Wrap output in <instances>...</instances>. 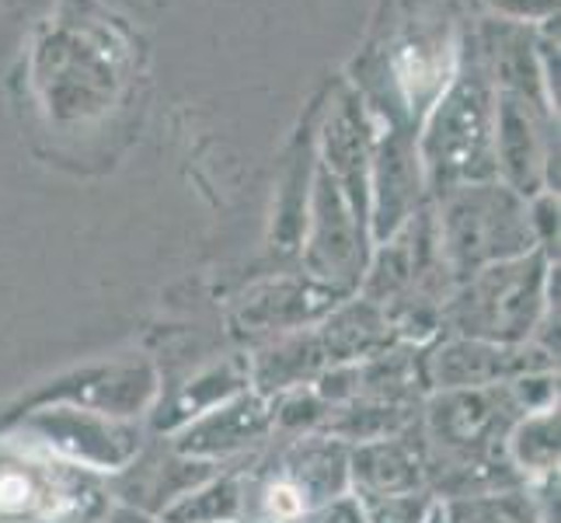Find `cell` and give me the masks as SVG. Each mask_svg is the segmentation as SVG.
Instances as JSON below:
<instances>
[{
    "mask_svg": "<svg viewBox=\"0 0 561 523\" xmlns=\"http://www.w3.org/2000/svg\"><path fill=\"white\" fill-rule=\"evenodd\" d=\"M108 478L0 433V523H105Z\"/></svg>",
    "mask_w": 561,
    "mask_h": 523,
    "instance_id": "cell-1",
    "label": "cell"
},
{
    "mask_svg": "<svg viewBox=\"0 0 561 523\" xmlns=\"http://www.w3.org/2000/svg\"><path fill=\"white\" fill-rule=\"evenodd\" d=\"M286 443L244 471V523H300L311 510L350 492V447L328 433L283 436Z\"/></svg>",
    "mask_w": 561,
    "mask_h": 523,
    "instance_id": "cell-2",
    "label": "cell"
},
{
    "mask_svg": "<svg viewBox=\"0 0 561 523\" xmlns=\"http://www.w3.org/2000/svg\"><path fill=\"white\" fill-rule=\"evenodd\" d=\"M548 280L537 259L481 269L463 294L443 307V336L485 342H534V332L558 300L548 297Z\"/></svg>",
    "mask_w": 561,
    "mask_h": 523,
    "instance_id": "cell-3",
    "label": "cell"
},
{
    "mask_svg": "<svg viewBox=\"0 0 561 523\" xmlns=\"http://www.w3.org/2000/svg\"><path fill=\"white\" fill-rule=\"evenodd\" d=\"M0 433H14L35 447L94 475H119L147 447L140 419H115L77 405H35V409L0 419Z\"/></svg>",
    "mask_w": 561,
    "mask_h": 523,
    "instance_id": "cell-4",
    "label": "cell"
},
{
    "mask_svg": "<svg viewBox=\"0 0 561 523\" xmlns=\"http://www.w3.org/2000/svg\"><path fill=\"white\" fill-rule=\"evenodd\" d=\"M558 371V356L534 342H485V339H460L439 336L425 345V384L433 391H471V387L510 384L527 374Z\"/></svg>",
    "mask_w": 561,
    "mask_h": 523,
    "instance_id": "cell-5",
    "label": "cell"
},
{
    "mask_svg": "<svg viewBox=\"0 0 561 523\" xmlns=\"http://www.w3.org/2000/svg\"><path fill=\"white\" fill-rule=\"evenodd\" d=\"M273 430L276 401L244 387L234 398L213 405L209 412L185 422L179 433H171L168 447L196 461L230 464L241 457H255L259 447L273 443Z\"/></svg>",
    "mask_w": 561,
    "mask_h": 523,
    "instance_id": "cell-6",
    "label": "cell"
},
{
    "mask_svg": "<svg viewBox=\"0 0 561 523\" xmlns=\"http://www.w3.org/2000/svg\"><path fill=\"white\" fill-rule=\"evenodd\" d=\"M158 371L150 363H112L43 387L18 412L35 409V405H77V409H91L115 419H144L158 401Z\"/></svg>",
    "mask_w": 561,
    "mask_h": 523,
    "instance_id": "cell-7",
    "label": "cell"
},
{
    "mask_svg": "<svg viewBox=\"0 0 561 523\" xmlns=\"http://www.w3.org/2000/svg\"><path fill=\"white\" fill-rule=\"evenodd\" d=\"M350 492L356 499L430 492L425 489V447L419 422L404 433L350 447Z\"/></svg>",
    "mask_w": 561,
    "mask_h": 523,
    "instance_id": "cell-8",
    "label": "cell"
},
{
    "mask_svg": "<svg viewBox=\"0 0 561 523\" xmlns=\"http://www.w3.org/2000/svg\"><path fill=\"white\" fill-rule=\"evenodd\" d=\"M339 289L324 283H279L251 294L238 311V332L244 336H286L311 328L339 307Z\"/></svg>",
    "mask_w": 561,
    "mask_h": 523,
    "instance_id": "cell-9",
    "label": "cell"
},
{
    "mask_svg": "<svg viewBox=\"0 0 561 523\" xmlns=\"http://www.w3.org/2000/svg\"><path fill=\"white\" fill-rule=\"evenodd\" d=\"M244 387H248V363H244V356L227 360L220 366H209V371H203L196 380H188L182 391L168 401V409H161L158 416H153V430L168 433V436L179 433L185 422H192L196 416L209 412L213 405L234 398L238 391H244Z\"/></svg>",
    "mask_w": 561,
    "mask_h": 523,
    "instance_id": "cell-10",
    "label": "cell"
},
{
    "mask_svg": "<svg viewBox=\"0 0 561 523\" xmlns=\"http://www.w3.org/2000/svg\"><path fill=\"white\" fill-rule=\"evenodd\" d=\"M158 523H244V468L206 478L171 502Z\"/></svg>",
    "mask_w": 561,
    "mask_h": 523,
    "instance_id": "cell-11",
    "label": "cell"
},
{
    "mask_svg": "<svg viewBox=\"0 0 561 523\" xmlns=\"http://www.w3.org/2000/svg\"><path fill=\"white\" fill-rule=\"evenodd\" d=\"M506 457L524 486L558 475V405L524 416L506 436Z\"/></svg>",
    "mask_w": 561,
    "mask_h": 523,
    "instance_id": "cell-12",
    "label": "cell"
},
{
    "mask_svg": "<svg viewBox=\"0 0 561 523\" xmlns=\"http://www.w3.org/2000/svg\"><path fill=\"white\" fill-rule=\"evenodd\" d=\"M454 105L457 109L439 123L436 137H433V161L450 174H468L481 161L485 133H481V115L468 94L457 99Z\"/></svg>",
    "mask_w": 561,
    "mask_h": 523,
    "instance_id": "cell-13",
    "label": "cell"
},
{
    "mask_svg": "<svg viewBox=\"0 0 561 523\" xmlns=\"http://www.w3.org/2000/svg\"><path fill=\"white\" fill-rule=\"evenodd\" d=\"M447 523H540L527 489L439 502Z\"/></svg>",
    "mask_w": 561,
    "mask_h": 523,
    "instance_id": "cell-14",
    "label": "cell"
},
{
    "mask_svg": "<svg viewBox=\"0 0 561 523\" xmlns=\"http://www.w3.org/2000/svg\"><path fill=\"white\" fill-rule=\"evenodd\" d=\"M366 523H425L436 499L430 492L412 496H380V499H359Z\"/></svg>",
    "mask_w": 561,
    "mask_h": 523,
    "instance_id": "cell-15",
    "label": "cell"
},
{
    "mask_svg": "<svg viewBox=\"0 0 561 523\" xmlns=\"http://www.w3.org/2000/svg\"><path fill=\"white\" fill-rule=\"evenodd\" d=\"M300 523H366V513H363V502L353 492H345L332 502H324V507L311 510Z\"/></svg>",
    "mask_w": 561,
    "mask_h": 523,
    "instance_id": "cell-16",
    "label": "cell"
},
{
    "mask_svg": "<svg viewBox=\"0 0 561 523\" xmlns=\"http://www.w3.org/2000/svg\"><path fill=\"white\" fill-rule=\"evenodd\" d=\"M425 523H447V520H443V510H439V502H436V507L430 510V516H425Z\"/></svg>",
    "mask_w": 561,
    "mask_h": 523,
    "instance_id": "cell-17",
    "label": "cell"
},
{
    "mask_svg": "<svg viewBox=\"0 0 561 523\" xmlns=\"http://www.w3.org/2000/svg\"><path fill=\"white\" fill-rule=\"evenodd\" d=\"M251 523H265V520H251Z\"/></svg>",
    "mask_w": 561,
    "mask_h": 523,
    "instance_id": "cell-18",
    "label": "cell"
}]
</instances>
